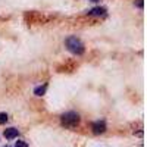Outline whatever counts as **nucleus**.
I'll use <instances>...</instances> for the list:
<instances>
[{
  "label": "nucleus",
  "instance_id": "9d476101",
  "mask_svg": "<svg viewBox=\"0 0 147 147\" xmlns=\"http://www.w3.org/2000/svg\"><path fill=\"white\" fill-rule=\"evenodd\" d=\"M91 2H99V0H91Z\"/></svg>",
  "mask_w": 147,
  "mask_h": 147
},
{
  "label": "nucleus",
  "instance_id": "0eeeda50",
  "mask_svg": "<svg viewBox=\"0 0 147 147\" xmlns=\"http://www.w3.org/2000/svg\"><path fill=\"white\" fill-rule=\"evenodd\" d=\"M15 147H28V144H27L25 141H22V140H18V141L15 143Z\"/></svg>",
  "mask_w": 147,
  "mask_h": 147
},
{
  "label": "nucleus",
  "instance_id": "1a4fd4ad",
  "mask_svg": "<svg viewBox=\"0 0 147 147\" xmlns=\"http://www.w3.org/2000/svg\"><path fill=\"white\" fill-rule=\"evenodd\" d=\"M137 6H138V7H143V0H138V2H137Z\"/></svg>",
  "mask_w": 147,
  "mask_h": 147
},
{
  "label": "nucleus",
  "instance_id": "20e7f679",
  "mask_svg": "<svg viewBox=\"0 0 147 147\" xmlns=\"http://www.w3.org/2000/svg\"><path fill=\"white\" fill-rule=\"evenodd\" d=\"M91 16H106V9L105 7H93L87 12Z\"/></svg>",
  "mask_w": 147,
  "mask_h": 147
},
{
  "label": "nucleus",
  "instance_id": "39448f33",
  "mask_svg": "<svg viewBox=\"0 0 147 147\" xmlns=\"http://www.w3.org/2000/svg\"><path fill=\"white\" fill-rule=\"evenodd\" d=\"M18 134H19V131H18L16 128H6V129H5V137H6L7 140H13V138H16V137H18Z\"/></svg>",
  "mask_w": 147,
  "mask_h": 147
},
{
  "label": "nucleus",
  "instance_id": "f03ea898",
  "mask_svg": "<svg viewBox=\"0 0 147 147\" xmlns=\"http://www.w3.org/2000/svg\"><path fill=\"white\" fill-rule=\"evenodd\" d=\"M60 119H62V124L68 128H74L80 124V115L77 112H66L60 116Z\"/></svg>",
  "mask_w": 147,
  "mask_h": 147
},
{
  "label": "nucleus",
  "instance_id": "7ed1b4c3",
  "mask_svg": "<svg viewBox=\"0 0 147 147\" xmlns=\"http://www.w3.org/2000/svg\"><path fill=\"white\" fill-rule=\"evenodd\" d=\"M91 129H93L94 134H103L106 131V122L105 121H96V122H93Z\"/></svg>",
  "mask_w": 147,
  "mask_h": 147
},
{
  "label": "nucleus",
  "instance_id": "423d86ee",
  "mask_svg": "<svg viewBox=\"0 0 147 147\" xmlns=\"http://www.w3.org/2000/svg\"><path fill=\"white\" fill-rule=\"evenodd\" d=\"M46 88H47V85H46V84L41 85V87H37V88L34 90V94H35V96H43V94L46 93Z\"/></svg>",
  "mask_w": 147,
  "mask_h": 147
},
{
  "label": "nucleus",
  "instance_id": "9b49d317",
  "mask_svg": "<svg viewBox=\"0 0 147 147\" xmlns=\"http://www.w3.org/2000/svg\"><path fill=\"white\" fill-rule=\"evenodd\" d=\"M5 147H9V146H5Z\"/></svg>",
  "mask_w": 147,
  "mask_h": 147
},
{
  "label": "nucleus",
  "instance_id": "f257e3e1",
  "mask_svg": "<svg viewBox=\"0 0 147 147\" xmlns=\"http://www.w3.org/2000/svg\"><path fill=\"white\" fill-rule=\"evenodd\" d=\"M65 44H66V49H68L71 53H74V55L81 56L84 53V44H82V41L78 38V37H75V35L68 37Z\"/></svg>",
  "mask_w": 147,
  "mask_h": 147
},
{
  "label": "nucleus",
  "instance_id": "6e6552de",
  "mask_svg": "<svg viewBox=\"0 0 147 147\" xmlns=\"http://www.w3.org/2000/svg\"><path fill=\"white\" fill-rule=\"evenodd\" d=\"M6 121H7V115H6V113H2V112H0V124H5Z\"/></svg>",
  "mask_w": 147,
  "mask_h": 147
}]
</instances>
